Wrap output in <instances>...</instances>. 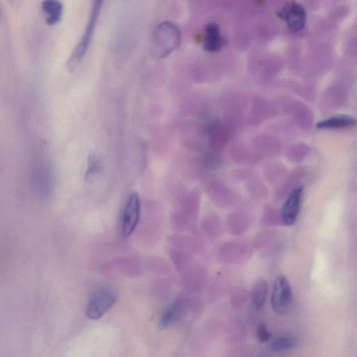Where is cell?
<instances>
[{
  "mask_svg": "<svg viewBox=\"0 0 357 357\" xmlns=\"http://www.w3.org/2000/svg\"><path fill=\"white\" fill-rule=\"evenodd\" d=\"M103 1L104 0H91L89 20L83 35L73 50L66 62L67 69L70 73L76 70L88 51Z\"/></svg>",
  "mask_w": 357,
  "mask_h": 357,
  "instance_id": "6da1fadb",
  "label": "cell"
},
{
  "mask_svg": "<svg viewBox=\"0 0 357 357\" xmlns=\"http://www.w3.org/2000/svg\"><path fill=\"white\" fill-rule=\"evenodd\" d=\"M181 34L178 27L172 22L158 24L153 31V54L163 59L175 51L181 44Z\"/></svg>",
  "mask_w": 357,
  "mask_h": 357,
  "instance_id": "7a4b0ae2",
  "label": "cell"
},
{
  "mask_svg": "<svg viewBox=\"0 0 357 357\" xmlns=\"http://www.w3.org/2000/svg\"><path fill=\"white\" fill-rule=\"evenodd\" d=\"M116 292L111 287H102L96 291L89 301L86 316L91 319H98L107 313L116 303Z\"/></svg>",
  "mask_w": 357,
  "mask_h": 357,
  "instance_id": "3957f363",
  "label": "cell"
},
{
  "mask_svg": "<svg viewBox=\"0 0 357 357\" xmlns=\"http://www.w3.org/2000/svg\"><path fill=\"white\" fill-rule=\"evenodd\" d=\"M271 303L273 310L279 314L286 313L291 305V287L284 275H278L275 280Z\"/></svg>",
  "mask_w": 357,
  "mask_h": 357,
  "instance_id": "277c9868",
  "label": "cell"
},
{
  "mask_svg": "<svg viewBox=\"0 0 357 357\" xmlns=\"http://www.w3.org/2000/svg\"><path fill=\"white\" fill-rule=\"evenodd\" d=\"M141 202L137 192L128 197L121 216V233L124 237L130 236L135 231L140 218Z\"/></svg>",
  "mask_w": 357,
  "mask_h": 357,
  "instance_id": "5b68a950",
  "label": "cell"
},
{
  "mask_svg": "<svg viewBox=\"0 0 357 357\" xmlns=\"http://www.w3.org/2000/svg\"><path fill=\"white\" fill-rule=\"evenodd\" d=\"M278 16L292 32L301 31L305 26L306 15L303 7L295 1L288 2L278 11Z\"/></svg>",
  "mask_w": 357,
  "mask_h": 357,
  "instance_id": "8992f818",
  "label": "cell"
},
{
  "mask_svg": "<svg viewBox=\"0 0 357 357\" xmlns=\"http://www.w3.org/2000/svg\"><path fill=\"white\" fill-rule=\"evenodd\" d=\"M303 193V186L295 188L288 195L281 210L282 222L290 226L293 225L300 210L301 200Z\"/></svg>",
  "mask_w": 357,
  "mask_h": 357,
  "instance_id": "52a82bcc",
  "label": "cell"
},
{
  "mask_svg": "<svg viewBox=\"0 0 357 357\" xmlns=\"http://www.w3.org/2000/svg\"><path fill=\"white\" fill-rule=\"evenodd\" d=\"M223 45L219 26L214 23L208 24L204 29L203 46L205 50L215 52L220 50Z\"/></svg>",
  "mask_w": 357,
  "mask_h": 357,
  "instance_id": "ba28073f",
  "label": "cell"
},
{
  "mask_svg": "<svg viewBox=\"0 0 357 357\" xmlns=\"http://www.w3.org/2000/svg\"><path fill=\"white\" fill-rule=\"evenodd\" d=\"M41 10L45 16L46 23L50 26H53L61 21L63 6L59 0H43Z\"/></svg>",
  "mask_w": 357,
  "mask_h": 357,
  "instance_id": "9c48e42d",
  "label": "cell"
},
{
  "mask_svg": "<svg viewBox=\"0 0 357 357\" xmlns=\"http://www.w3.org/2000/svg\"><path fill=\"white\" fill-rule=\"evenodd\" d=\"M184 312V303L181 301H174L163 312L159 321L160 327L167 328L181 319Z\"/></svg>",
  "mask_w": 357,
  "mask_h": 357,
  "instance_id": "30bf717a",
  "label": "cell"
},
{
  "mask_svg": "<svg viewBox=\"0 0 357 357\" xmlns=\"http://www.w3.org/2000/svg\"><path fill=\"white\" fill-rule=\"evenodd\" d=\"M354 118L347 115L333 116L317 123L319 129H345L355 126Z\"/></svg>",
  "mask_w": 357,
  "mask_h": 357,
  "instance_id": "8fae6325",
  "label": "cell"
},
{
  "mask_svg": "<svg viewBox=\"0 0 357 357\" xmlns=\"http://www.w3.org/2000/svg\"><path fill=\"white\" fill-rule=\"evenodd\" d=\"M102 169V162L101 158L96 153H91L86 162V168L84 174V179L88 182H91L97 178Z\"/></svg>",
  "mask_w": 357,
  "mask_h": 357,
  "instance_id": "7c38bea8",
  "label": "cell"
},
{
  "mask_svg": "<svg viewBox=\"0 0 357 357\" xmlns=\"http://www.w3.org/2000/svg\"><path fill=\"white\" fill-rule=\"evenodd\" d=\"M267 289V283L264 280H260L255 284L252 291V305L256 310H259L263 307Z\"/></svg>",
  "mask_w": 357,
  "mask_h": 357,
  "instance_id": "4fadbf2b",
  "label": "cell"
},
{
  "mask_svg": "<svg viewBox=\"0 0 357 357\" xmlns=\"http://www.w3.org/2000/svg\"><path fill=\"white\" fill-rule=\"evenodd\" d=\"M295 345V340L293 337L287 335H280L275 337L271 343V350L280 351L289 349Z\"/></svg>",
  "mask_w": 357,
  "mask_h": 357,
  "instance_id": "5bb4252c",
  "label": "cell"
},
{
  "mask_svg": "<svg viewBox=\"0 0 357 357\" xmlns=\"http://www.w3.org/2000/svg\"><path fill=\"white\" fill-rule=\"evenodd\" d=\"M257 337L261 342H266L270 340L271 333L264 324H261L257 328Z\"/></svg>",
  "mask_w": 357,
  "mask_h": 357,
  "instance_id": "9a60e30c",
  "label": "cell"
},
{
  "mask_svg": "<svg viewBox=\"0 0 357 357\" xmlns=\"http://www.w3.org/2000/svg\"><path fill=\"white\" fill-rule=\"evenodd\" d=\"M1 15H2V13H1V5H0V19L1 17Z\"/></svg>",
  "mask_w": 357,
  "mask_h": 357,
  "instance_id": "2e32d148",
  "label": "cell"
}]
</instances>
